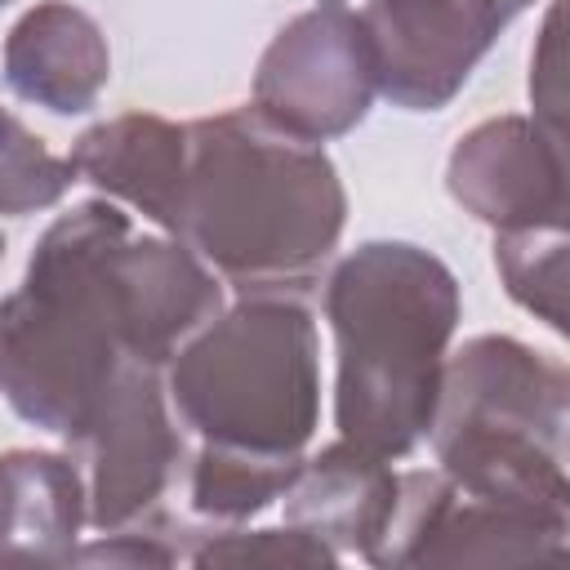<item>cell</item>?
Instances as JSON below:
<instances>
[{
	"label": "cell",
	"mask_w": 570,
	"mask_h": 570,
	"mask_svg": "<svg viewBox=\"0 0 570 570\" xmlns=\"http://www.w3.org/2000/svg\"><path fill=\"white\" fill-rule=\"evenodd\" d=\"M223 307L218 272L178 236L138 232L111 200L58 214L0 298V396L18 419L76 441L125 361L169 356Z\"/></svg>",
	"instance_id": "cell-1"
},
{
	"label": "cell",
	"mask_w": 570,
	"mask_h": 570,
	"mask_svg": "<svg viewBox=\"0 0 570 570\" xmlns=\"http://www.w3.org/2000/svg\"><path fill=\"white\" fill-rule=\"evenodd\" d=\"M347 191L334 160L232 107L187 125L178 240L240 294H303L338 249Z\"/></svg>",
	"instance_id": "cell-2"
},
{
	"label": "cell",
	"mask_w": 570,
	"mask_h": 570,
	"mask_svg": "<svg viewBox=\"0 0 570 570\" xmlns=\"http://www.w3.org/2000/svg\"><path fill=\"white\" fill-rule=\"evenodd\" d=\"M463 298L454 272L414 240H365L325 281L334 330V428L396 463L432 428L441 370Z\"/></svg>",
	"instance_id": "cell-3"
},
{
	"label": "cell",
	"mask_w": 570,
	"mask_h": 570,
	"mask_svg": "<svg viewBox=\"0 0 570 570\" xmlns=\"http://www.w3.org/2000/svg\"><path fill=\"white\" fill-rule=\"evenodd\" d=\"M570 374L508 334H476L445 356L432 410L436 468L476 499L570 521Z\"/></svg>",
	"instance_id": "cell-4"
},
{
	"label": "cell",
	"mask_w": 570,
	"mask_h": 570,
	"mask_svg": "<svg viewBox=\"0 0 570 570\" xmlns=\"http://www.w3.org/2000/svg\"><path fill=\"white\" fill-rule=\"evenodd\" d=\"M178 423L209 445L303 454L321 423V338L294 294H240L165 365Z\"/></svg>",
	"instance_id": "cell-5"
},
{
	"label": "cell",
	"mask_w": 570,
	"mask_h": 570,
	"mask_svg": "<svg viewBox=\"0 0 570 570\" xmlns=\"http://www.w3.org/2000/svg\"><path fill=\"white\" fill-rule=\"evenodd\" d=\"M85 512L98 534L138 530L160 517L183 463V432L165 392V370L125 361L98 396L85 432Z\"/></svg>",
	"instance_id": "cell-6"
},
{
	"label": "cell",
	"mask_w": 570,
	"mask_h": 570,
	"mask_svg": "<svg viewBox=\"0 0 570 570\" xmlns=\"http://www.w3.org/2000/svg\"><path fill=\"white\" fill-rule=\"evenodd\" d=\"M249 94V107L289 138L321 147L352 134L379 94L361 13L338 0H321L289 18L263 49Z\"/></svg>",
	"instance_id": "cell-7"
},
{
	"label": "cell",
	"mask_w": 570,
	"mask_h": 570,
	"mask_svg": "<svg viewBox=\"0 0 570 570\" xmlns=\"http://www.w3.org/2000/svg\"><path fill=\"white\" fill-rule=\"evenodd\" d=\"M566 517L463 494L441 468L401 472L396 512L370 566H561Z\"/></svg>",
	"instance_id": "cell-8"
},
{
	"label": "cell",
	"mask_w": 570,
	"mask_h": 570,
	"mask_svg": "<svg viewBox=\"0 0 570 570\" xmlns=\"http://www.w3.org/2000/svg\"><path fill=\"white\" fill-rule=\"evenodd\" d=\"M512 18L490 0H370L374 85L401 111H441Z\"/></svg>",
	"instance_id": "cell-9"
},
{
	"label": "cell",
	"mask_w": 570,
	"mask_h": 570,
	"mask_svg": "<svg viewBox=\"0 0 570 570\" xmlns=\"http://www.w3.org/2000/svg\"><path fill=\"white\" fill-rule=\"evenodd\" d=\"M450 196L494 232L566 223V138L530 116H494L468 129L445 165Z\"/></svg>",
	"instance_id": "cell-10"
},
{
	"label": "cell",
	"mask_w": 570,
	"mask_h": 570,
	"mask_svg": "<svg viewBox=\"0 0 570 570\" xmlns=\"http://www.w3.org/2000/svg\"><path fill=\"white\" fill-rule=\"evenodd\" d=\"M0 71L22 102L80 116L111 80V49L94 13L67 0H40L9 27Z\"/></svg>",
	"instance_id": "cell-11"
},
{
	"label": "cell",
	"mask_w": 570,
	"mask_h": 570,
	"mask_svg": "<svg viewBox=\"0 0 570 570\" xmlns=\"http://www.w3.org/2000/svg\"><path fill=\"white\" fill-rule=\"evenodd\" d=\"M396 490H401V472L387 459L338 436L321 454L298 463L294 481L281 494L285 525L307 530L338 557L356 552L370 561L396 512Z\"/></svg>",
	"instance_id": "cell-12"
},
{
	"label": "cell",
	"mask_w": 570,
	"mask_h": 570,
	"mask_svg": "<svg viewBox=\"0 0 570 570\" xmlns=\"http://www.w3.org/2000/svg\"><path fill=\"white\" fill-rule=\"evenodd\" d=\"M76 178L102 196L134 205L165 236L178 232L183 178H187V125L151 111H125L85 129L67 151Z\"/></svg>",
	"instance_id": "cell-13"
},
{
	"label": "cell",
	"mask_w": 570,
	"mask_h": 570,
	"mask_svg": "<svg viewBox=\"0 0 570 570\" xmlns=\"http://www.w3.org/2000/svg\"><path fill=\"white\" fill-rule=\"evenodd\" d=\"M85 521V472L67 454H0V561L67 566Z\"/></svg>",
	"instance_id": "cell-14"
},
{
	"label": "cell",
	"mask_w": 570,
	"mask_h": 570,
	"mask_svg": "<svg viewBox=\"0 0 570 570\" xmlns=\"http://www.w3.org/2000/svg\"><path fill=\"white\" fill-rule=\"evenodd\" d=\"M298 463L303 454H254V450L200 441V454L187 481L191 512L214 525H240L285 494Z\"/></svg>",
	"instance_id": "cell-15"
},
{
	"label": "cell",
	"mask_w": 570,
	"mask_h": 570,
	"mask_svg": "<svg viewBox=\"0 0 570 570\" xmlns=\"http://www.w3.org/2000/svg\"><path fill=\"white\" fill-rule=\"evenodd\" d=\"M494 267L512 303L566 334V223L494 232Z\"/></svg>",
	"instance_id": "cell-16"
},
{
	"label": "cell",
	"mask_w": 570,
	"mask_h": 570,
	"mask_svg": "<svg viewBox=\"0 0 570 570\" xmlns=\"http://www.w3.org/2000/svg\"><path fill=\"white\" fill-rule=\"evenodd\" d=\"M80 183L67 156H53L18 116L0 107V214H36L67 196Z\"/></svg>",
	"instance_id": "cell-17"
},
{
	"label": "cell",
	"mask_w": 570,
	"mask_h": 570,
	"mask_svg": "<svg viewBox=\"0 0 570 570\" xmlns=\"http://www.w3.org/2000/svg\"><path fill=\"white\" fill-rule=\"evenodd\" d=\"M196 543L183 552V561L191 566H298V570H316V566H334L338 552L325 548L321 539H312L298 525H281V530H240V525H214V530H191Z\"/></svg>",
	"instance_id": "cell-18"
},
{
	"label": "cell",
	"mask_w": 570,
	"mask_h": 570,
	"mask_svg": "<svg viewBox=\"0 0 570 570\" xmlns=\"http://www.w3.org/2000/svg\"><path fill=\"white\" fill-rule=\"evenodd\" d=\"M566 53H561V4L548 9L539 45L530 53V102H534V125H543L552 138H566Z\"/></svg>",
	"instance_id": "cell-19"
},
{
	"label": "cell",
	"mask_w": 570,
	"mask_h": 570,
	"mask_svg": "<svg viewBox=\"0 0 570 570\" xmlns=\"http://www.w3.org/2000/svg\"><path fill=\"white\" fill-rule=\"evenodd\" d=\"M490 4H499V9L508 13V18H517V13H521V9H530L534 0H490Z\"/></svg>",
	"instance_id": "cell-20"
},
{
	"label": "cell",
	"mask_w": 570,
	"mask_h": 570,
	"mask_svg": "<svg viewBox=\"0 0 570 570\" xmlns=\"http://www.w3.org/2000/svg\"><path fill=\"white\" fill-rule=\"evenodd\" d=\"M0 258H4V236H0Z\"/></svg>",
	"instance_id": "cell-21"
},
{
	"label": "cell",
	"mask_w": 570,
	"mask_h": 570,
	"mask_svg": "<svg viewBox=\"0 0 570 570\" xmlns=\"http://www.w3.org/2000/svg\"><path fill=\"white\" fill-rule=\"evenodd\" d=\"M4 4H9V0H0V9H4Z\"/></svg>",
	"instance_id": "cell-22"
},
{
	"label": "cell",
	"mask_w": 570,
	"mask_h": 570,
	"mask_svg": "<svg viewBox=\"0 0 570 570\" xmlns=\"http://www.w3.org/2000/svg\"><path fill=\"white\" fill-rule=\"evenodd\" d=\"M338 4H343V0H338Z\"/></svg>",
	"instance_id": "cell-23"
}]
</instances>
